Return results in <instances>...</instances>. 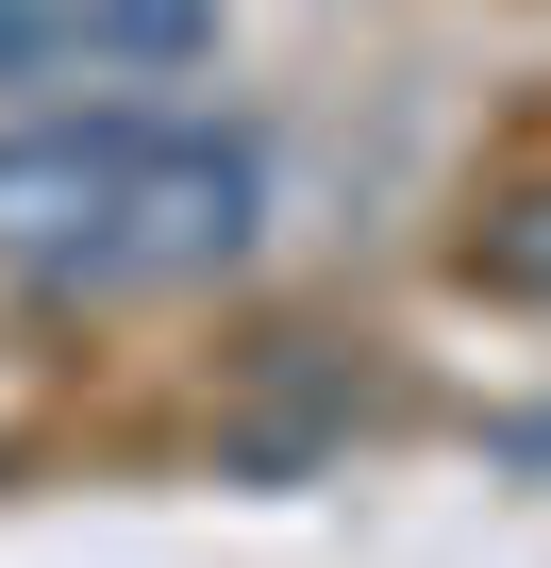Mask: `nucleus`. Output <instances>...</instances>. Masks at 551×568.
<instances>
[{"label":"nucleus","mask_w":551,"mask_h":568,"mask_svg":"<svg viewBox=\"0 0 551 568\" xmlns=\"http://www.w3.org/2000/svg\"><path fill=\"white\" fill-rule=\"evenodd\" d=\"M267 217V151L217 118H34L0 134V267L118 302V284H201Z\"/></svg>","instance_id":"obj_1"},{"label":"nucleus","mask_w":551,"mask_h":568,"mask_svg":"<svg viewBox=\"0 0 551 568\" xmlns=\"http://www.w3.org/2000/svg\"><path fill=\"white\" fill-rule=\"evenodd\" d=\"M201 51H217V0H68L18 84H167Z\"/></svg>","instance_id":"obj_2"},{"label":"nucleus","mask_w":551,"mask_h":568,"mask_svg":"<svg viewBox=\"0 0 551 568\" xmlns=\"http://www.w3.org/2000/svg\"><path fill=\"white\" fill-rule=\"evenodd\" d=\"M468 284L484 302H551V184H501L468 217Z\"/></svg>","instance_id":"obj_3"},{"label":"nucleus","mask_w":551,"mask_h":568,"mask_svg":"<svg viewBox=\"0 0 551 568\" xmlns=\"http://www.w3.org/2000/svg\"><path fill=\"white\" fill-rule=\"evenodd\" d=\"M51 18H68V0H0V84L34 68V34H51Z\"/></svg>","instance_id":"obj_4"}]
</instances>
